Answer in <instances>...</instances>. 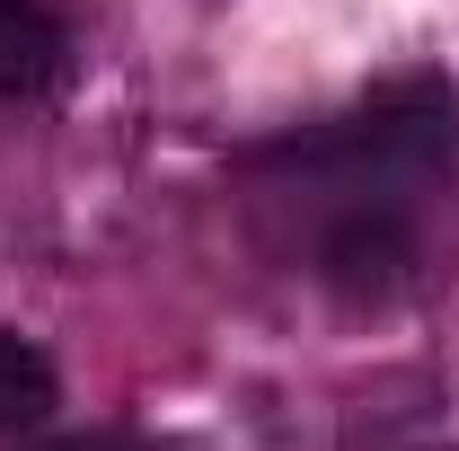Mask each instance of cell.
<instances>
[{
    "instance_id": "6da1fadb",
    "label": "cell",
    "mask_w": 459,
    "mask_h": 451,
    "mask_svg": "<svg viewBox=\"0 0 459 451\" xmlns=\"http://www.w3.org/2000/svg\"><path fill=\"white\" fill-rule=\"evenodd\" d=\"M451 142H459V89L451 80H389L362 115H344L309 151H336L344 169H371V177L380 169L406 177V169H433Z\"/></svg>"
},
{
    "instance_id": "7a4b0ae2",
    "label": "cell",
    "mask_w": 459,
    "mask_h": 451,
    "mask_svg": "<svg viewBox=\"0 0 459 451\" xmlns=\"http://www.w3.org/2000/svg\"><path fill=\"white\" fill-rule=\"evenodd\" d=\"M62 80V18L45 0H0V98H36Z\"/></svg>"
},
{
    "instance_id": "3957f363",
    "label": "cell",
    "mask_w": 459,
    "mask_h": 451,
    "mask_svg": "<svg viewBox=\"0 0 459 451\" xmlns=\"http://www.w3.org/2000/svg\"><path fill=\"white\" fill-rule=\"evenodd\" d=\"M54 354L36 337H18V328H0V434H27V425H45L54 416Z\"/></svg>"
},
{
    "instance_id": "277c9868",
    "label": "cell",
    "mask_w": 459,
    "mask_h": 451,
    "mask_svg": "<svg viewBox=\"0 0 459 451\" xmlns=\"http://www.w3.org/2000/svg\"><path fill=\"white\" fill-rule=\"evenodd\" d=\"M36 451H133V443H115V434H54V443H36Z\"/></svg>"
}]
</instances>
